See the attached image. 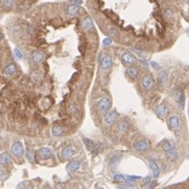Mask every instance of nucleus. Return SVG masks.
I'll use <instances>...</instances> for the list:
<instances>
[{
    "instance_id": "nucleus-27",
    "label": "nucleus",
    "mask_w": 189,
    "mask_h": 189,
    "mask_svg": "<svg viewBox=\"0 0 189 189\" xmlns=\"http://www.w3.org/2000/svg\"><path fill=\"white\" fill-rule=\"evenodd\" d=\"M163 15L167 20H169V21L173 20V18H175V12H173L172 9H169V7H167V9H164Z\"/></svg>"
},
{
    "instance_id": "nucleus-15",
    "label": "nucleus",
    "mask_w": 189,
    "mask_h": 189,
    "mask_svg": "<svg viewBox=\"0 0 189 189\" xmlns=\"http://www.w3.org/2000/svg\"><path fill=\"white\" fill-rule=\"evenodd\" d=\"M113 66V58L110 56H104L100 61V67L103 71H107Z\"/></svg>"
},
{
    "instance_id": "nucleus-7",
    "label": "nucleus",
    "mask_w": 189,
    "mask_h": 189,
    "mask_svg": "<svg viewBox=\"0 0 189 189\" xmlns=\"http://www.w3.org/2000/svg\"><path fill=\"white\" fill-rule=\"evenodd\" d=\"M180 125H181V120L180 118L177 116V115H173V116H170L167 120V126L170 130L172 131H175L180 128Z\"/></svg>"
},
{
    "instance_id": "nucleus-33",
    "label": "nucleus",
    "mask_w": 189,
    "mask_h": 189,
    "mask_svg": "<svg viewBox=\"0 0 189 189\" xmlns=\"http://www.w3.org/2000/svg\"><path fill=\"white\" fill-rule=\"evenodd\" d=\"M6 177H7L6 171H5V170L1 167V165H0V181H3L4 179H6Z\"/></svg>"
},
{
    "instance_id": "nucleus-28",
    "label": "nucleus",
    "mask_w": 189,
    "mask_h": 189,
    "mask_svg": "<svg viewBox=\"0 0 189 189\" xmlns=\"http://www.w3.org/2000/svg\"><path fill=\"white\" fill-rule=\"evenodd\" d=\"M83 142H84L85 146L88 150H94V149H97L96 147V144H94V142H92L90 139H87V138H83Z\"/></svg>"
},
{
    "instance_id": "nucleus-5",
    "label": "nucleus",
    "mask_w": 189,
    "mask_h": 189,
    "mask_svg": "<svg viewBox=\"0 0 189 189\" xmlns=\"http://www.w3.org/2000/svg\"><path fill=\"white\" fill-rule=\"evenodd\" d=\"M11 151H12L13 156H15L16 158H21L24 154V147L21 142L19 141L13 142L12 146H11Z\"/></svg>"
},
{
    "instance_id": "nucleus-21",
    "label": "nucleus",
    "mask_w": 189,
    "mask_h": 189,
    "mask_svg": "<svg viewBox=\"0 0 189 189\" xmlns=\"http://www.w3.org/2000/svg\"><path fill=\"white\" fill-rule=\"evenodd\" d=\"M11 161H12V157L9 152L4 151L2 154H0V165L1 166H5V165H9L11 163Z\"/></svg>"
},
{
    "instance_id": "nucleus-13",
    "label": "nucleus",
    "mask_w": 189,
    "mask_h": 189,
    "mask_svg": "<svg viewBox=\"0 0 189 189\" xmlns=\"http://www.w3.org/2000/svg\"><path fill=\"white\" fill-rule=\"evenodd\" d=\"M141 84L144 89H150L154 86V79L151 78L150 75H144L141 79Z\"/></svg>"
},
{
    "instance_id": "nucleus-9",
    "label": "nucleus",
    "mask_w": 189,
    "mask_h": 189,
    "mask_svg": "<svg viewBox=\"0 0 189 189\" xmlns=\"http://www.w3.org/2000/svg\"><path fill=\"white\" fill-rule=\"evenodd\" d=\"M168 82V73L166 71H160L158 74V85L161 89H163Z\"/></svg>"
},
{
    "instance_id": "nucleus-24",
    "label": "nucleus",
    "mask_w": 189,
    "mask_h": 189,
    "mask_svg": "<svg viewBox=\"0 0 189 189\" xmlns=\"http://www.w3.org/2000/svg\"><path fill=\"white\" fill-rule=\"evenodd\" d=\"M177 157H179V152H177V147H173L172 149L166 151V158H167L169 161H171V162L177 160Z\"/></svg>"
},
{
    "instance_id": "nucleus-10",
    "label": "nucleus",
    "mask_w": 189,
    "mask_h": 189,
    "mask_svg": "<svg viewBox=\"0 0 189 189\" xmlns=\"http://www.w3.org/2000/svg\"><path fill=\"white\" fill-rule=\"evenodd\" d=\"M129 121L127 120V119H122V120H120L118 122V124H117V130H118L120 133H122V135H124V133H126V132L128 131V129H129Z\"/></svg>"
},
{
    "instance_id": "nucleus-2",
    "label": "nucleus",
    "mask_w": 189,
    "mask_h": 189,
    "mask_svg": "<svg viewBox=\"0 0 189 189\" xmlns=\"http://www.w3.org/2000/svg\"><path fill=\"white\" fill-rule=\"evenodd\" d=\"M122 159V154L121 152H113L111 154L110 159H109V169L111 170V172H116L117 169L119 167V164Z\"/></svg>"
},
{
    "instance_id": "nucleus-1",
    "label": "nucleus",
    "mask_w": 189,
    "mask_h": 189,
    "mask_svg": "<svg viewBox=\"0 0 189 189\" xmlns=\"http://www.w3.org/2000/svg\"><path fill=\"white\" fill-rule=\"evenodd\" d=\"M172 98L173 100L177 103V107H179L181 110H183L185 107V94L184 90L181 89V88H175L172 92Z\"/></svg>"
},
{
    "instance_id": "nucleus-26",
    "label": "nucleus",
    "mask_w": 189,
    "mask_h": 189,
    "mask_svg": "<svg viewBox=\"0 0 189 189\" xmlns=\"http://www.w3.org/2000/svg\"><path fill=\"white\" fill-rule=\"evenodd\" d=\"M52 133L55 137H61V136H63L65 133V130L61 126H54L52 129Z\"/></svg>"
},
{
    "instance_id": "nucleus-11",
    "label": "nucleus",
    "mask_w": 189,
    "mask_h": 189,
    "mask_svg": "<svg viewBox=\"0 0 189 189\" xmlns=\"http://www.w3.org/2000/svg\"><path fill=\"white\" fill-rule=\"evenodd\" d=\"M38 156L42 160H50L53 158V151L50 147H42L38 150Z\"/></svg>"
},
{
    "instance_id": "nucleus-6",
    "label": "nucleus",
    "mask_w": 189,
    "mask_h": 189,
    "mask_svg": "<svg viewBox=\"0 0 189 189\" xmlns=\"http://www.w3.org/2000/svg\"><path fill=\"white\" fill-rule=\"evenodd\" d=\"M117 118H118V113L116 111H105L103 116V122L106 126H110L113 125V123L117 121Z\"/></svg>"
},
{
    "instance_id": "nucleus-16",
    "label": "nucleus",
    "mask_w": 189,
    "mask_h": 189,
    "mask_svg": "<svg viewBox=\"0 0 189 189\" xmlns=\"http://www.w3.org/2000/svg\"><path fill=\"white\" fill-rule=\"evenodd\" d=\"M148 164L154 177H156V179H158V177H160V167H159L158 163H157L154 160H152V159H148Z\"/></svg>"
},
{
    "instance_id": "nucleus-12",
    "label": "nucleus",
    "mask_w": 189,
    "mask_h": 189,
    "mask_svg": "<svg viewBox=\"0 0 189 189\" xmlns=\"http://www.w3.org/2000/svg\"><path fill=\"white\" fill-rule=\"evenodd\" d=\"M133 148L136 151H139V152H144L147 149L149 148V143L146 140H139L135 143L133 145Z\"/></svg>"
},
{
    "instance_id": "nucleus-32",
    "label": "nucleus",
    "mask_w": 189,
    "mask_h": 189,
    "mask_svg": "<svg viewBox=\"0 0 189 189\" xmlns=\"http://www.w3.org/2000/svg\"><path fill=\"white\" fill-rule=\"evenodd\" d=\"M14 54H15V56H16V58H18V59H23V57H24L23 53L19 50V48H17V47L14 48Z\"/></svg>"
},
{
    "instance_id": "nucleus-29",
    "label": "nucleus",
    "mask_w": 189,
    "mask_h": 189,
    "mask_svg": "<svg viewBox=\"0 0 189 189\" xmlns=\"http://www.w3.org/2000/svg\"><path fill=\"white\" fill-rule=\"evenodd\" d=\"M22 32H23V30H22V27L20 25H14L12 28H11V34H12L14 37H19V36H21Z\"/></svg>"
},
{
    "instance_id": "nucleus-34",
    "label": "nucleus",
    "mask_w": 189,
    "mask_h": 189,
    "mask_svg": "<svg viewBox=\"0 0 189 189\" xmlns=\"http://www.w3.org/2000/svg\"><path fill=\"white\" fill-rule=\"evenodd\" d=\"M136 53L138 54V56L141 58V59H144V58H146V54H145L144 52H142V50H133Z\"/></svg>"
},
{
    "instance_id": "nucleus-3",
    "label": "nucleus",
    "mask_w": 189,
    "mask_h": 189,
    "mask_svg": "<svg viewBox=\"0 0 189 189\" xmlns=\"http://www.w3.org/2000/svg\"><path fill=\"white\" fill-rule=\"evenodd\" d=\"M111 107V101L109 98L103 97L97 101V108L101 113H105V111L109 110Z\"/></svg>"
},
{
    "instance_id": "nucleus-4",
    "label": "nucleus",
    "mask_w": 189,
    "mask_h": 189,
    "mask_svg": "<svg viewBox=\"0 0 189 189\" xmlns=\"http://www.w3.org/2000/svg\"><path fill=\"white\" fill-rule=\"evenodd\" d=\"M120 59L125 65H133V64L137 62V59L135 58V56L130 52H127V50H123V52L121 53Z\"/></svg>"
},
{
    "instance_id": "nucleus-31",
    "label": "nucleus",
    "mask_w": 189,
    "mask_h": 189,
    "mask_svg": "<svg viewBox=\"0 0 189 189\" xmlns=\"http://www.w3.org/2000/svg\"><path fill=\"white\" fill-rule=\"evenodd\" d=\"M107 33H108V36L111 38H116L119 36V33H118V30H117L116 27H109L108 31H107Z\"/></svg>"
},
{
    "instance_id": "nucleus-35",
    "label": "nucleus",
    "mask_w": 189,
    "mask_h": 189,
    "mask_svg": "<svg viewBox=\"0 0 189 189\" xmlns=\"http://www.w3.org/2000/svg\"><path fill=\"white\" fill-rule=\"evenodd\" d=\"M135 185L133 184H130V183H128V184H122L119 186V188H135Z\"/></svg>"
},
{
    "instance_id": "nucleus-17",
    "label": "nucleus",
    "mask_w": 189,
    "mask_h": 189,
    "mask_svg": "<svg viewBox=\"0 0 189 189\" xmlns=\"http://www.w3.org/2000/svg\"><path fill=\"white\" fill-rule=\"evenodd\" d=\"M81 168V162L80 161H71L66 165V170L69 172H75L77 170Z\"/></svg>"
},
{
    "instance_id": "nucleus-22",
    "label": "nucleus",
    "mask_w": 189,
    "mask_h": 189,
    "mask_svg": "<svg viewBox=\"0 0 189 189\" xmlns=\"http://www.w3.org/2000/svg\"><path fill=\"white\" fill-rule=\"evenodd\" d=\"M17 71V66L14 63H9L3 69V74L6 76H13Z\"/></svg>"
},
{
    "instance_id": "nucleus-25",
    "label": "nucleus",
    "mask_w": 189,
    "mask_h": 189,
    "mask_svg": "<svg viewBox=\"0 0 189 189\" xmlns=\"http://www.w3.org/2000/svg\"><path fill=\"white\" fill-rule=\"evenodd\" d=\"M126 73L131 79H138V77H139V69L135 66L129 65V67H127V69H126Z\"/></svg>"
},
{
    "instance_id": "nucleus-8",
    "label": "nucleus",
    "mask_w": 189,
    "mask_h": 189,
    "mask_svg": "<svg viewBox=\"0 0 189 189\" xmlns=\"http://www.w3.org/2000/svg\"><path fill=\"white\" fill-rule=\"evenodd\" d=\"M76 154H77V150L75 149V147L71 146V145H67L61 150V158L63 160H69V159L75 157Z\"/></svg>"
},
{
    "instance_id": "nucleus-36",
    "label": "nucleus",
    "mask_w": 189,
    "mask_h": 189,
    "mask_svg": "<svg viewBox=\"0 0 189 189\" xmlns=\"http://www.w3.org/2000/svg\"><path fill=\"white\" fill-rule=\"evenodd\" d=\"M113 177L117 180V181H120V182H124V175H113Z\"/></svg>"
},
{
    "instance_id": "nucleus-39",
    "label": "nucleus",
    "mask_w": 189,
    "mask_h": 189,
    "mask_svg": "<svg viewBox=\"0 0 189 189\" xmlns=\"http://www.w3.org/2000/svg\"><path fill=\"white\" fill-rule=\"evenodd\" d=\"M2 40V34H1V32H0V41Z\"/></svg>"
},
{
    "instance_id": "nucleus-38",
    "label": "nucleus",
    "mask_w": 189,
    "mask_h": 189,
    "mask_svg": "<svg viewBox=\"0 0 189 189\" xmlns=\"http://www.w3.org/2000/svg\"><path fill=\"white\" fill-rule=\"evenodd\" d=\"M110 43V40H104V44H109Z\"/></svg>"
},
{
    "instance_id": "nucleus-18",
    "label": "nucleus",
    "mask_w": 189,
    "mask_h": 189,
    "mask_svg": "<svg viewBox=\"0 0 189 189\" xmlns=\"http://www.w3.org/2000/svg\"><path fill=\"white\" fill-rule=\"evenodd\" d=\"M82 27L84 31H92L94 30V22H92V18L89 16L84 17L82 20Z\"/></svg>"
},
{
    "instance_id": "nucleus-19",
    "label": "nucleus",
    "mask_w": 189,
    "mask_h": 189,
    "mask_svg": "<svg viewBox=\"0 0 189 189\" xmlns=\"http://www.w3.org/2000/svg\"><path fill=\"white\" fill-rule=\"evenodd\" d=\"M44 57H45V54L43 52H41V50H35V52L32 53L31 59L32 61L35 62V63H39V62H41L44 59Z\"/></svg>"
},
{
    "instance_id": "nucleus-14",
    "label": "nucleus",
    "mask_w": 189,
    "mask_h": 189,
    "mask_svg": "<svg viewBox=\"0 0 189 189\" xmlns=\"http://www.w3.org/2000/svg\"><path fill=\"white\" fill-rule=\"evenodd\" d=\"M156 113H157V116H158L160 119H164L168 116L169 110H168V107L166 106L165 104H160V105L157 106Z\"/></svg>"
},
{
    "instance_id": "nucleus-23",
    "label": "nucleus",
    "mask_w": 189,
    "mask_h": 189,
    "mask_svg": "<svg viewBox=\"0 0 189 189\" xmlns=\"http://www.w3.org/2000/svg\"><path fill=\"white\" fill-rule=\"evenodd\" d=\"M160 147H161V149H162V150L166 152V151L170 150V149H172L173 147H175V144H173L172 142L169 141V140H163V141L160 142Z\"/></svg>"
},
{
    "instance_id": "nucleus-37",
    "label": "nucleus",
    "mask_w": 189,
    "mask_h": 189,
    "mask_svg": "<svg viewBox=\"0 0 189 189\" xmlns=\"http://www.w3.org/2000/svg\"><path fill=\"white\" fill-rule=\"evenodd\" d=\"M69 110H71V113H75V111H77V108L75 107V105H74V104H71V106H69Z\"/></svg>"
},
{
    "instance_id": "nucleus-20",
    "label": "nucleus",
    "mask_w": 189,
    "mask_h": 189,
    "mask_svg": "<svg viewBox=\"0 0 189 189\" xmlns=\"http://www.w3.org/2000/svg\"><path fill=\"white\" fill-rule=\"evenodd\" d=\"M79 12H80V7H79V5L74 4V3H71V5H69L67 9H66V13H67V15L71 17L77 16V15L79 14Z\"/></svg>"
},
{
    "instance_id": "nucleus-30",
    "label": "nucleus",
    "mask_w": 189,
    "mask_h": 189,
    "mask_svg": "<svg viewBox=\"0 0 189 189\" xmlns=\"http://www.w3.org/2000/svg\"><path fill=\"white\" fill-rule=\"evenodd\" d=\"M25 156H26V159H27V161L30 162V164H34V163H35V160H34V154H33V151H32L31 149H26Z\"/></svg>"
}]
</instances>
